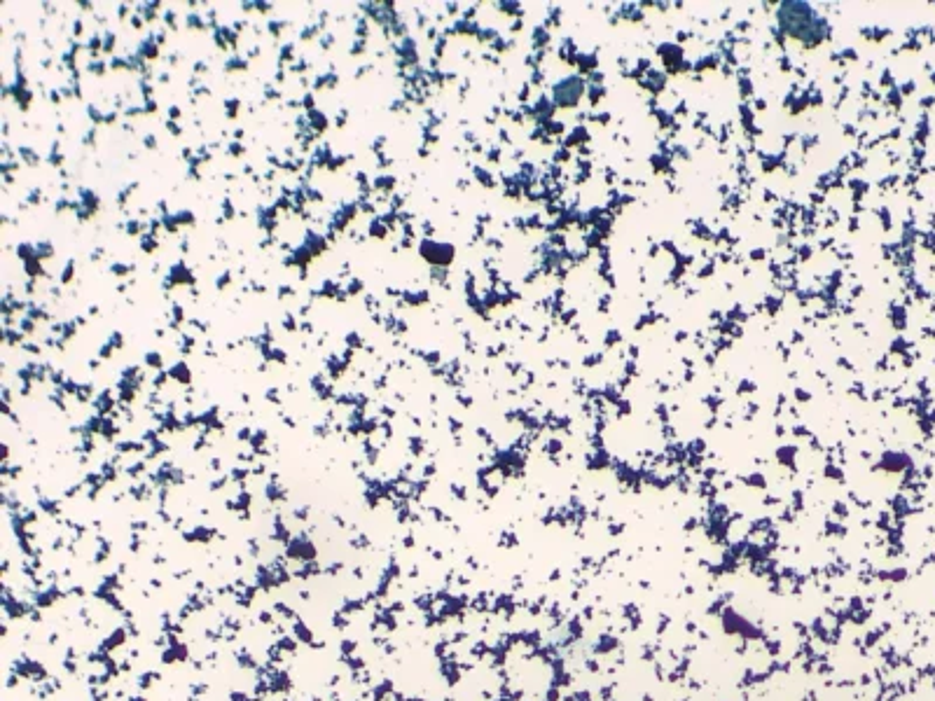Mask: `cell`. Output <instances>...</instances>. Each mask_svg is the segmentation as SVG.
Instances as JSON below:
<instances>
[{"label":"cell","mask_w":935,"mask_h":701,"mask_svg":"<svg viewBox=\"0 0 935 701\" xmlns=\"http://www.w3.org/2000/svg\"><path fill=\"white\" fill-rule=\"evenodd\" d=\"M145 145H148V148H155V136L145 138Z\"/></svg>","instance_id":"obj_2"},{"label":"cell","mask_w":935,"mask_h":701,"mask_svg":"<svg viewBox=\"0 0 935 701\" xmlns=\"http://www.w3.org/2000/svg\"><path fill=\"white\" fill-rule=\"evenodd\" d=\"M779 19L788 36L805 40V43H816L823 36V24L807 5L786 3L784 10L779 12Z\"/></svg>","instance_id":"obj_1"}]
</instances>
